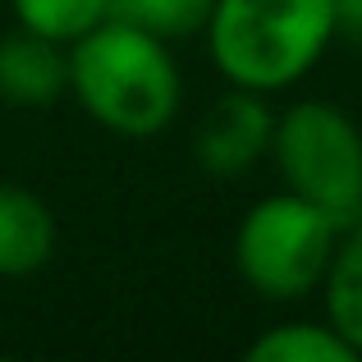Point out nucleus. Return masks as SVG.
<instances>
[{"label":"nucleus","mask_w":362,"mask_h":362,"mask_svg":"<svg viewBox=\"0 0 362 362\" xmlns=\"http://www.w3.org/2000/svg\"><path fill=\"white\" fill-rule=\"evenodd\" d=\"M64 92H69V46L14 23V33L0 37V101L14 110H46Z\"/></svg>","instance_id":"423d86ee"},{"label":"nucleus","mask_w":362,"mask_h":362,"mask_svg":"<svg viewBox=\"0 0 362 362\" xmlns=\"http://www.w3.org/2000/svg\"><path fill=\"white\" fill-rule=\"evenodd\" d=\"M271 160L280 188L308 197L339 225L362 221V129L335 101H293L275 115Z\"/></svg>","instance_id":"20e7f679"},{"label":"nucleus","mask_w":362,"mask_h":362,"mask_svg":"<svg viewBox=\"0 0 362 362\" xmlns=\"http://www.w3.org/2000/svg\"><path fill=\"white\" fill-rule=\"evenodd\" d=\"M321 303H326V321L362 358V221L339 230L335 257L321 280Z\"/></svg>","instance_id":"6e6552de"},{"label":"nucleus","mask_w":362,"mask_h":362,"mask_svg":"<svg viewBox=\"0 0 362 362\" xmlns=\"http://www.w3.org/2000/svg\"><path fill=\"white\" fill-rule=\"evenodd\" d=\"M60 225L55 211L23 184L0 179V280L37 275L55 257Z\"/></svg>","instance_id":"0eeeda50"},{"label":"nucleus","mask_w":362,"mask_h":362,"mask_svg":"<svg viewBox=\"0 0 362 362\" xmlns=\"http://www.w3.org/2000/svg\"><path fill=\"white\" fill-rule=\"evenodd\" d=\"M69 97L115 138H156L184 106V74L165 37L110 14L69 46Z\"/></svg>","instance_id":"f257e3e1"},{"label":"nucleus","mask_w":362,"mask_h":362,"mask_svg":"<svg viewBox=\"0 0 362 362\" xmlns=\"http://www.w3.org/2000/svg\"><path fill=\"white\" fill-rule=\"evenodd\" d=\"M271 133H275L271 97L230 88L202 115V124H197L193 160H197V170L211 175V179H239L257 160L271 156Z\"/></svg>","instance_id":"39448f33"},{"label":"nucleus","mask_w":362,"mask_h":362,"mask_svg":"<svg viewBox=\"0 0 362 362\" xmlns=\"http://www.w3.org/2000/svg\"><path fill=\"white\" fill-rule=\"evenodd\" d=\"M339 230L344 225L321 206H312L308 197L289 193V188L266 193L234 225V271L257 298L298 303L321 289Z\"/></svg>","instance_id":"7ed1b4c3"},{"label":"nucleus","mask_w":362,"mask_h":362,"mask_svg":"<svg viewBox=\"0 0 362 362\" xmlns=\"http://www.w3.org/2000/svg\"><path fill=\"white\" fill-rule=\"evenodd\" d=\"M335 23H339V37L362 42V0H335Z\"/></svg>","instance_id":"f8f14e48"},{"label":"nucleus","mask_w":362,"mask_h":362,"mask_svg":"<svg viewBox=\"0 0 362 362\" xmlns=\"http://www.w3.org/2000/svg\"><path fill=\"white\" fill-rule=\"evenodd\" d=\"M252 362H358L349 339L339 335L330 321H284V326H266L262 335L247 344Z\"/></svg>","instance_id":"1a4fd4ad"},{"label":"nucleus","mask_w":362,"mask_h":362,"mask_svg":"<svg viewBox=\"0 0 362 362\" xmlns=\"http://www.w3.org/2000/svg\"><path fill=\"white\" fill-rule=\"evenodd\" d=\"M202 37L230 88L275 97L298 88L339 42L335 0H216Z\"/></svg>","instance_id":"f03ea898"},{"label":"nucleus","mask_w":362,"mask_h":362,"mask_svg":"<svg viewBox=\"0 0 362 362\" xmlns=\"http://www.w3.org/2000/svg\"><path fill=\"white\" fill-rule=\"evenodd\" d=\"M211 5L216 0H110V14L142 28V33L165 37L175 46L202 33L206 18H211Z\"/></svg>","instance_id":"9b49d317"},{"label":"nucleus","mask_w":362,"mask_h":362,"mask_svg":"<svg viewBox=\"0 0 362 362\" xmlns=\"http://www.w3.org/2000/svg\"><path fill=\"white\" fill-rule=\"evenodd\" d=\"M18 28L42 33L60 46H74L83 33L110 18V0H9Z\"/></svg>","instance_id":"9d476101"}]
</instances>
